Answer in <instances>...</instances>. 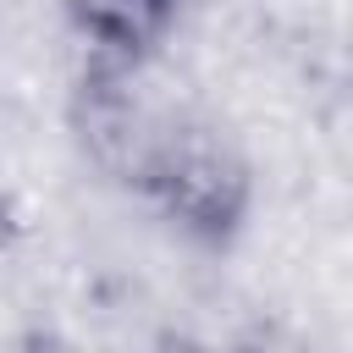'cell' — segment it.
<instances>
[{"label":"cell","instance_id":"obj_1","mask_svg":"<svg viewBox=\"0 0 353 353\" xmlns=\"http://www.w3.org/2000/svg\"><path fill=\"white\" fill-rule=\"evenodd\" d=\"M132 188L149 204H160V215L176 232H188L199 243H226L254 210V160H248L243 138H232L188 110L149 149Z\"/></svg>","mask_w":353,"mask_h":353},{"label":"cell","instance_id":"obj_4","mask_svg":"<svg viewBox=\"0 0 353 353\" xmlns=\"http://www.w3.org/2000/svg\"><path fill=\"white\" fill-rule=\"evenodd\" d=\"M22 353H39V342H28V347H22Z\"/></svg>","mask_w":353,"mask_h":353},{"label":"cell","instance_id":"obj_3","mask_svg":"<svg viewBox=\"0 0 353 353\" xmlns=\"http://www.w3.org/2000/svg\"><path fill=\"white\" fill-rule=\"evenodd\" d=\"M132 353H215V347H210V342H199V336H182V331H160V336L138 342Z\"/></svg>","mask_w":353,"mask_h":353},{"label":"cell","instance_id":"obj_2","mask_svg":"<svg viewBox=\"0 0 353 353\" xmlns=\"http://www.w3.org/2000/svg\"><path fill=\"white\" fill-rule=\"evenodd\" d=\"M55 6L99 55H143L176 11V0H55Z\"/></svg>","mask_w":353,"mask_h":353}]
</instances>
